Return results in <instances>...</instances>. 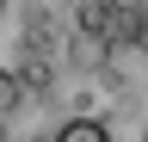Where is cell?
Listing matches in <instances>:
<instances>
[{"label":"cell","mask_w":148,"mask_h":142,"mask_svg":"<svg viewBox=\"0 0 148 142\" xmlns=\"http://www.w3.org/2000/svg\"><path fill=\"white\" fill-rule=\"evenodd\" d=\"M56 142H111V130L99 117H68L62 130H56Z\"/></svg>","instance_id":"obj_1"},{"label":"cell","mask_w":148,"mask_h":142,"mask_svg":"<svg viewBox=\"0 0 148 142\" xmlns=\"http://www.w3.org/2000/svg\"><path fill=\"white\" fill-rule=\"evenodd\" d=\"M18 105H25V80H18V74H12V68H6V62H0V117H12V111H18Z\"/></svg>","instance_id":"obj_2"},{"label":"cell","mask_w":148,"mask_h":142,"mask_svg":"<svg viewBox=\"0 0 148 142\" xmlns=\"http://www.w3.org/2000/svg\"><path fill=\"white\" fill-rule=\"evenodd\" d=\"M0 12H6V0H0Z\"/></svg>","instance_id":"obj_3"},{"label":"cell","mask_w":148,"mask_h":142,"mask_svg":"<svg viewBox=\"0 0 148 142\" xmlns=\"http://www.w3.org/2000/svg\"><path fill=\"white\" fill-rule=\"evenodd\" d=\"M142 142H148V136H142Z\"/></svg>","instance_id":"obj_4"}]
</instances>
